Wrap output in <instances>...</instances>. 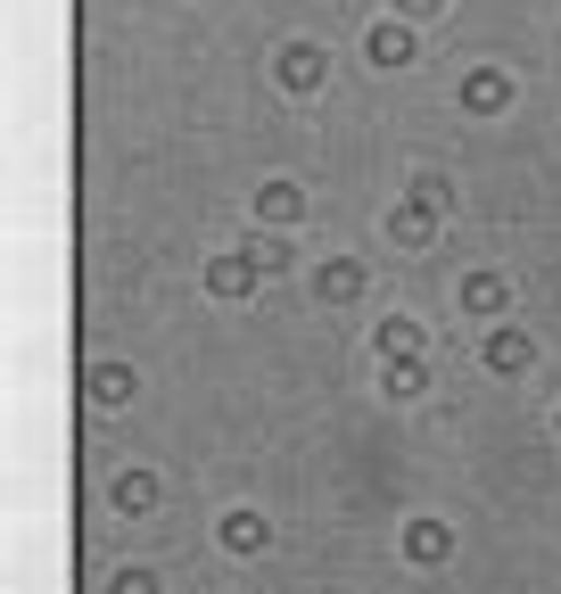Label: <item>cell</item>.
I'll list each match as a JSON object with an SVG mask.
<instances>
[{
  "label": "cell",
  "instance_id": "cell-1",
  "mask_svg": "<svg viewBox=\"0 0 561 594\" xmlns=\"http://www.w3.org/2000/svg\"><path fill=\"white\" fill-rule=\"evenodd\" d=\"M322 74H331V58L314 50V41H289V50H280V92H322Z\"/></svg>",
  "mask_w": 561,
  "mask_h": 594
},
{
  "label": "cell",
  "instance_id": "cell-2",
  "mask_svg": "<svg viewBox=\"0 0 561 594\" xmlns=\"http://www.w3.org/2000/svg\"><path fill=\"white\" fill-rule=\"evenodd\" d=\"M405 561L446 570V561H454V528H446V520H413V528H405Z\"/></svg>",
  "mask_w": 561,
  "mask_h": 594
},
{
  "label": "cell",
  "instance_id": "cell-3",
  "mask_svg": "<svg viewBox=\"0 0 561 594\" xmlns=\"http://www.w3.org/2000/svg\"><path fill=\"white\" fill-rule=\"evenodd\" d=\"M363 289H372V273H363L356 257H331V264L314 273V297H322V306H347V297H363Z\"/></svg>",
  "mask_w": 561,
  "mask_h": 594
},
{
  "label": "cell",
  "instance_id": "cell-4",
  "mask_svg": "<svg viewBox=\"0 0 561 594\" xmlns=\"http://www.w3.org/2000/svg\"><path fill=\"white\" fill-rule=\"evenodd\" d=\"M413 50H421V41H413L405 17H389V25H372V34H363V58H372V67H413Z\"/></svg>",
  "mask_w": 561,
  "mask_h": 594
},
{
  "label": "cell",
  "instance_id": "cell-5",
  "mask_svg": "<svg viewBox=\"0 0 561 594\" xmlns=\"http://www.w3.org/2000/svg\"><path fill=\"white\" fill-rule=\"evenodd\" d=\"M463 108H470V116H504V108H512V74L479 67V74L463 83Z\"/></svg>",
  "mask_w": 561,
  "mask_h": 594
},
{
  "label": "cell",
  "instance_id": "cell-6",
  "mask_svg": "<svg viewBox=\"0 0 561 594\" xmlns=\"http://www.w3.org/2000/svg\"><path fill=\"white\" fill-rule=\"evenodd\" d=\"M479 364L496 371V380H521V371L537 364V347H528L521 331H496V338H487V355H479Z\"/></svg>",
  "mask_w": 561,
  "mask_h": 594
},
{
  "label": "cell",
  "instance_id": "cell-7",
  "mask_svg": "<svg viewBox=\"0 0 561 594\" xmlns=\"http://www.w3.org/2000/svg\"><path fill=\"white\" fill-rule=\"evenodd\" d=\"M215 537H224V554H264V545H273V520L264 512H224Z\"/></svg>",
  "mask_w": 561,
  "mask_h": 594
},
{
  "label": "cell",
  "instance_id": "cell-8",
  "mask_svg": "<svg viewBox=\"0 0 561 594\" xmlns=\"http://www.w3.org/2000/svg\"><path fill=\"white\" fill-rule=\"evenodd\" d=\"M206 297H256V264L248 257H215L206 264Z\"/></svg>",
  "mask_w": 561,
  "mask_h": 594
},
{
  "label": "cell",
  "instance_id": "cell-9",
  "mask_svg": "<svg viewBox=\"0 0 561 594\" xmlns=\"http://www.w3.org/2000/svg\"><path fill=\"white\" fill-rule=\"evenodd\" d=\"M389 231H396V240H405V248H430V240H438V206L405 199V206H396V215H389Z\"/></svg>",
  "mask_w": 561,
  "mask_h": 594
},
{
  "label": "cell",
  "instance_id": "cell-10",
  "mask_svg": "<svg viewBox=\"0 0 561 594\" xmlns=\"http://www.w3.org/2000/svg\"><path fill=\"white\" fill-rule=\"evenodd\" d=\"M83 396H92V405H132V371L124 364H92L83 371Z\"/></svg>",
  "mask_w": 561,
  "mask_h": 594
},
{
  "label": "cell",
  "instance_id": "cell-11",
  "mask_svg": "<svg viewBox=\"0 0 561 594\" xmlns=\"http://www.w3.org/2000/svg\"><path fill=\"white\" fill-rule=\"evenodd\" d=\"M256 215L264 223H306V190L298 182H264L256 190Z\"/></svg>",
  "mask_w": 561,
  "mask_h": 594
},
{
  "label": "cell",
  "instance_id": "cell-12",
  "mask_svg": "<svg viewBox=\"0 0 561 594\" xmlns=\"http://www.w3.org/2000/svg\"><path fill=\"white\" fill-rule=\"evenodd\" d=\"M463 306H470V314H504V306H512V281L504 273H470L463 281Z\"/></svg>",
  "mask_w": 561,
  "mask_h": 594
},
{
  "label": "cell",
  "instance_id": "cell-13",
  "mask_svg": "<svg viewBox=\"0 0 561 594\" xmlns=\"http://www.w3.org/2000/svg\"><path fill=\"white\" fill-rule=\"evenodd\" d=\"M380 355H389V364H413V355H421V322H405V314H389L380 322V338H372Z\"/></svg>",
  "mask_w": 561,
  "mask_h": 594
},
{
  "label": "cell",
  "instance_id": "cell-14",
  "mask_svg": "<svg viewBox=\"0 0 561 594\" xmlns=\"http://www.w3.org/2000/svg\"><path fill=\"white\" fill-rule=\"evenodd\" d=\"M108 496H116V512H150V503H157V479H150V471H124Z\"/></svg>",
  "mask_w": 561,
  "mask_h": 594
},
{
  "label": "cell",
  "instance_id": "cell-15",
  "mask_svg": "<svg viewBox=\"0 0 561 594\" xmlns=\"http://www.w3.org/2000/svg\"><path fill=\"white\" fill-rule=\"evenodd\" d=\"M248 264H256V273H289V240H280V231H256V240H248Z\"/></svg>",
  "mask_w": 561,
  "mask_h": 594
},
{
  "label": "cell",
  "instance_id": "cell-16",
  "mask_svg": "<svg viewBox=\"0 0 561 594\" xmlns=\"http://www.w3.org/2000/svg\"><path fill=\"white\" fill-rule=\"evenodd\" d=\"M405 199H421V206H438V215H446V206H454V190H446V174H430V166H421Z\"/></svg>",
  "mask_w": 561,
  "mask_h": 594
},
{
  "label": "cell",
  "instance_id": "cell-17",
  "mask_svg": "<svg viewBox=\"0 0 561 594\" xmlns=\"http://www.w3.org/2000/svg\"><path fill=\"white\" fill-rule=\"evenodd\" d=\"M430 389V364H421V355H413V364H389V396H421Z\"/></svg>",
  "mask_w": 561,
  "mask_h": 594
},
{
  "label": "cell",
  "instance_id": "cell-18",
  "mask_svg": "<svg viewBox=\"0 0 561 594\" xmlns=\"http://www.w3.org/2000/svg\"><path fill=\"white\" fill-rule=\"evenodd\" d=\"M108 594H157V570H116Z\"/></svg>",
  "mask_w": 561,
  "mask_h": 594
},
{
  "label": "cell",
  "instance_id": "cell-19",
  "mask_svg": "<svg viewBox=\"0 0 561 594\" xmlns=\"http://www.w3.org/2000/svg\"><path fill=\"white\" fill-rule=\"evenodd\" d=\"M396 9H405V25H413V17H438L446 0H396Z\"/></svg>",
  "mask_w": 561,
  "mask_h": 594
}]
</instances>
